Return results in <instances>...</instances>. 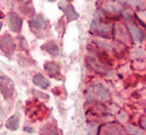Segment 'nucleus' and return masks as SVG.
<instances>
[{"mask_svg": "<svg viewBox=\"0 0 146 135\" xmlns=\"http://www.w3.org/2000/svg\"><path fill=\"white\" fill-rule=\"evenodd\" d=\"M15 91V85L11 78L7 76H1L0 77V91L2 95L6 99L12 98Z\"/></svg>", "mask_w": 146, "mask_h": 135, "instance_id": "nucleus-1", "label": "nucleus"}, {"mask_svg": "<svg viewBox=\"0 0 146 135\" xmlns=\"http://www.w3.org/2000/svg\"><path fill=\"white\" fill-rule=\"evenodd\" d=\"M91 27L93 30H95L96 33H98V35H101V36L108 37L109 36L108 34H111V25L101 22L100 17L98 14H96L95 18H94Z\"/></svg>", "mask_w": 146, "mask_h": 135, "instance_id": "nucleus-2", "label": "nucleus"}, {"mask_svg": "<svg viewBox=\"0 0 146 135\" xmlns=\"http://www.w3.org/2000/svg\"><path fill=\"white\" fill-rule=\"evenodd\" d=\"M7 21H8L9 27H10V29L13 32L19 33L22 30L23 20L16 13H13V12L9 13L8 16H7Z\"/></svg>", "mask_w": 146, "mask_h": 135, "instance_id": "nucleus-3", "label": "nucleus"}, {"mask_svg": "<svg viewBox=\"0 0 146 135\" xmlns=\"http://www.w3.org/2000/svg\"><path fill=\"white\" fill-rule=\"evenodd\" d=\"M0 49L7 56H11L15 50V44H14L13 38L9 35H4L2 37L1 43H0Z\"/></svg>", "mask_w": 146, "mask_h": 135, "instance_id": "nucleus-4", "label": "nucleus"}, {"mask_svg": "<svg viewBox=\"0 0 146 135\" xmlns=\"http://www.w3.org/2000/svg\"><path fill=\"white\" fill-rule=\"evenodd\" d=\"M29 25L32 28H34V29L43 30V29H45L47 26V22H46V20L44 19V17L38 14V15L34 16L33 18L29 21Z\"/></svg>", "mask_w": 146, "mask_h": 135, "instance_id": "nucleus-5", "label": "nucleus"}, {"mask_svg": "<svg viewBox=\"0 0 146 135\" xmlns=\"http://www.w3.org/2000/svg\"><path fill=\"white\" fill-rule=\"evenodd\" d=\"M128 29L129 33H131V37L135 41H137V42H143L145 39V35L141 30L136 26L135 24L133 23H129L128 24Z\"/></svg>", "mask_w": 146, "mask_h": 135, "instance_id": "nucleus-6", "label": "nucleus"}, {"mask_svg": "<svg viewBox=\"0 0 146 135\" xmlns=\"http://www.w3.org/2000/svg\"><path fill=\"white\" fill-rule=\"evenodd\" d=\"M44 68H45L46 72L53 78H56V76L60 74V66H58V63L54 62V61H51V62L46 63L45 66H44Z\"/></svg>", "mask_w": 146, "mask_h": 135, "instance_id": "nucleus-7", "label": "nucleus"}, {"mask_svg": "<svg viewBox=\"0 0 146 135\" xmlns=\"http://www.w3.org/2000/svg\"><path fill=\"white\" fill-rule=\"evenodd\" d=\"M32 82H33V84L35 86L40 87L41 89H44L49 87V86H50V82H49L43 75L39 74V73L34 76L33 79H32Z\"/></svg>", "mask_w": 146, "mask_h": 135, "instance_id": "nucleus-8", "label": "nucleus"}, {"mask_svg": "<svg viewBox=\"0 0 146 135\" xmlns=\"http://www.w3.org/2000/svg\"><path fill=\"white\" fill-rule=\"evenodd\" d=\"M94 91L98 97L100 98H107L110 95V91L105 86H103L102 84H96L94 87Z\"/></svg>", "mask_w": 146, "mask_h": 135, "instance_id": "nucleus-9", "label": "nucleus"}, {"mask_svg": "<svg viewBox=\"0 0 146 135\" xmlns=\"http://www.w3.org/2000/svg\"><path fill=\"white\" fill-rule=\"evenodd\" d=\"M41 49L46 52H48V53L52 54V56H58V53H60L58 47V45L56 44L55 41L47 42V43H45L41 47Z\"/></svg>", "mask_w": 146, "mask_h": 135, "instance_id": "nucleus-10", "label": "nucleus"}, {"mask_svg": "<svg viewBox=\"0 0 146 135\" xmlns=\"http://www.w3.org/2000/svg\"><path fill=\"white\" fill-rule=\"evenodd\" d=\"M63 11L65 13V16L68 19V22H72V21H76L79 18V14L75 11L74 7L71 4H67L66 6L63 8Z\"/></svg>", "mask_w": 146, "mask_h": 135, "instance_id": "nucleus-11", "label": "nucleus"}, {"mask_svg": "<svg viewBox=\"0 0 146 135\" xmlns=\"http://www.w3.org/2000/svg\"><path fill=\"white\" fill-rule=\"evenodd\" d=\"M87 63H88L94 70L98 73H100V74H103V72H105V68L103 67V65L98 62L96 60H95V58H87Z\"/></svg>", "mask_w": 146, "mask_h": 135, "instance_id": "nucleus-12", "label": "nucleus"}, {"mask_svg": "<svg viewBox=\"0 0 146 135\" xmlns=\"http://www.w3.org/2000/svg\"><path fill=\"white\" fill-rule=\"evenodd\" d=\"M20 126V120H19V117L16 115L12 116V117L9 118L6 122V127L10 130H17Z\"/></svg>", "mask_w": 146, "mask_h": 135, "instance_id": "nucleus-13", "label": "nucleus"}, {"mask_svg": "<svg viewBox=\"0 0 146 135\" xmlns=\"http://www.w3.org/2000/svg\"><path fill=\"white\" fill-rule=\"evenodd\" d=\"M23 130L27 132H29V133H32V132H33V129L30 128V127H28V126H25V128H23Z\"/></svg>", "mask_w": 146, "mask_h": 135, "instance_id": "nucleus-14", "label": "nucleus"}, {"mask_svg": "<svg viewBox=\"0 0 146 135\" xmlns=\"http://www.w3.org/2000/svg\"><path fill=\"white\" fill-rule=\"evenodd\" d=\"M123 3H135V0H121Z\"/></svg>", "mask_w": 146, "mask_h": 135, "instance_id": "nucleus-15", "label": "nucleus"}, {"mask_svg": "<svg viewBox=\"0 0 146 135\" xmlns=\"http://www.w3.org/2000/svg\"><path fill=\"white\" fill-rule=\"evenodd\" d=\"M48 1H50V2H55L56 0H48Z\"/></svg>", "mask_w": 146, "mask_h": 135, "instance_id": "nucleus-16", "label": "nucleus"}, {"mask_svg": "<svg viewBox=\"0 0 146 135\" xmlns=\"http://www.w3.org/2000/svg\"><path fill=\"white\" fill-rule=\"evenodd\" d=\"M17 1H20V2H23V1H25V0H17Z\"/></svg>", "mask_w": 146, "mask_h": 135, "instance_id": "nucleus-17", "label": "nucleus"}, {"mask_svg": "<svg viewBox=\"0 0 146 135\" xmlns=\"http://www.w3.org/2000/svg\"><path fill=\"white\" fill-rule=\"evenodd\" d=\"M67 1H72V0H67Z\"/></svg>", "mask_w": 146, "mask_h": 135, "instance_id": "nucleus-18", "label": "nucleus"}]
</instances>
